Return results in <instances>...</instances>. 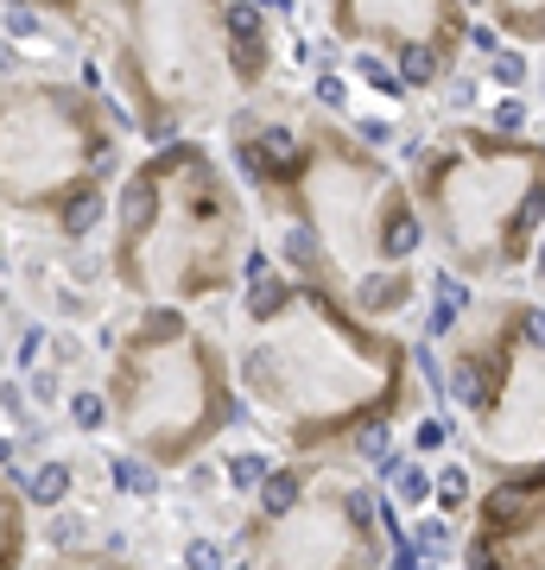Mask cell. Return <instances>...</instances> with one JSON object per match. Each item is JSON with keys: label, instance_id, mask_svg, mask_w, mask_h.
<instances>
[{"label": "cell", "instance_id": "6da1fadb", "mask_svg": "<svg viewBox=\"0 0 545 570\" xmlns=\"http://www.w3.org/2000/svg\"><path fill=\"white\" fill-rule=\"evenodd\" d=\"M235 158L273 209H286V260L337 285L368 317H393L418 292V248L432 241L413 178L337 121L254 128L235 121Z\"/></svg>", "mask_w": 545, "mask_h": 570}, {"label": "cell", "instance_id": "7a4b0ae2", "mask_svg": "<svg viewBox=\"0 0 545 570\" xmlns=\"http://www.w3.org/2000/svg\"><path fill=\"white\" fill-rule=\"evenodd\" d=\"M241 381L292 450L381 443V431L418 406L413 342L305 273L254 279Z\"/></svg>", "mask_w": 545, "mask_h": 570}, {"label": "cell", "instance_id": "3957f363", "mask_svg": "<svg viewBox=\"0 0 545 570\" xmlns=\"http://www.w3.org/2000/svg\"><path fill=\"white\" fill-rule=\"evenodd\" d=\"M425 234L450 273L489 285L533 260L545 234V140L520 128H450L413 158Z\"/></svg>", "mask_w": 545, "mask_h": 570}, {"label": "cell", "instance_id": "277c9868", "mask_svg": "<svg viewBox=\"0 0 545 570\" xmlns=\"http://www.w3.org/2000/svg\"><path fill=\"white\" fill-rule=\"evenodd\" d=\"M241 197L204 146H159L121 190V279L146 298H216L241 260Z\"/></svg>", "mask_w": 545, "mask_h": 570}, {"label": "cell", "instance_id": "5b68a950", "mask_svg": "<svg viewBox=\"0 0 545 570\" xmlns=\"http://www.w3.org/2000/svg\"><path fill=\"white\" fill-rule=\"evenodd\" d=\"M450 399L469 457L494 475L545 463V305L489 298L450 337Z\"/></svg>", "mask_w": 545, "mask_h": 570}, {"label": "cell", "instance_id": "8992f818", "mask_svg": "<svg viewBox=\"0 0 545 570\" xmlns=\"http://www.w3.org/2000/svg\"><path fill=\"white\" fill-rule=\"evenodd\" d=\"M115 418L159 469L190 463L209 438L235 425V381L222 349L184 311H146L121 349Z\"/></svg>", "mask_w": 545, "mask_h": 570}, {"label": "cell", "instance_id": "52a82bcc", "mask_svg": "<svg viewBox=\"0 0 545 570\" xmlns=\"http://www.w3.org/2000/svg\"><path fill=\"white\" fill-rule=\"evenodd\" d=\"M235 545L254 564H381L388 526L362 482L260 475V501Z\"/></svg>", "mask_w": 545, "mask_h": 570}, {"label": "cell", "instance_id": "ba28073f", "mask_svg": "<svg viewBox=\"0 0 545 570\" xmlns=\"http://www.w3.org/2000/svg\"><path fill=\"white\" fill-rule=\"evenodd\" d=\"M330 32L381 52L400 83L432 89L469 45V0H330Z\"/></svg>", "mask_w": 545, "mask_h": 570}, {"label": "cell", "instance_id": "9c48e42d", "mask_svg": "<svg viewBox=\"0 0 545 570\" xmlns=\"http://www.w3.org/2000/svg\"><path fill=\"white\" fill-rule=\"evenodd\" d=\"M469 564L545 570V463L520 475H494V489L476 501L464 533Z\"/></svg>", "mask_w": 545, "mask_h": 570}, {"label": "cell", "instance_id": "30bf717a", "mask_svg": "<svg viewBox=\"0 0 545 570\" xmlns=\"http://www.w3.org/2000/svg\"><path fill=\"white\" fill-rule=\"evenodd\" d=\"M469 7H482V20L520 52L545 45V0H469Z\"/></svg>", "mask_w": 545, "mask_h": 570}, {"label": "cell", "instance_id": "8fae6325", "mask_svg": "<svg viewBox=\"0 0 545 570\" xmlns=\"http://www.w3.org/2000/svg\"><path fill=\"white\" fill-rule=\"evenodd\" d=\"M96 216H102V197H96V190H77L70 209H64V234H89L96 229Z\"/></svg>", "mask_w": 545, "mask_h": 570}, {"label": "cell", "instance_id": "7c38bea8", "mask_svg": "<svg viewBox=\"0 0 545 570\" xmlns=\"http://www.w3.org/2000/svg\"><path fill=\"white\" fill-rule=\"evenodd\" d=\"M64 489H70V469H64V463H45L39 475H32V501H45V507L64 501Z\"/></svg>", "mask_w": 545, "mask_h": 570}, {"label": "cell", "instance_id": "4fadbf2b", "mask_svg": "<svg viewBox=\"0 0 545 570\" xmlns=\"http://www.w3.org/2000/svg\"><path fill=\"white\" fill-rule=\"evenodd\" d=\"M70 418H77L83 431H102V425H108V399H102V393H77V399H70Z\"/></svg>", "mask_w": 545, "mask_h": 570}, {"label": "cell", "instance_id": "5bb4252c", "mask_svg": "<svg viewBox=\"0 0 545 570\" xmlns=\"http://www.w3.org/2000/svg\"><path fill=\"white\" fill-rule=\"evenodd\" d=\"M260 475H266V457H235V482L241 489H260Z\"/></svg>", "mask_w": 545, "mask_h": 570}, {"label": "cell", "instance_id": "9a60e30c", "mask_svg": "<svg viewBox=\"0 0 545 570\" xmlns=\"http://www.w3.org/2000/svg\"><path fill=\"white\" fill-rule=\"evenodd\" d=\"M7 32H20V39H32V32H39V20H32V7H13V13H7Z\"/></svg>", "mask_w": 545, "mask_h": 570}, {"label": "cell", "instance_id": "2e32d148", "mask_svg": "<svg viewBox=\"0 0 545 570\" xmlns=\"http://www.w3.org/2000/svg\"><path fill=\"white\" fill-rule=\"evenodd\" d=\"M184 558H190V564H222V551H216V545H209V539H197V545H190V551H184Z\"/></svg>", "mask_w": 545, "mask_h": 570}, {"label": "cell", "instance_id": "e0dca14e", "mask_svg": "<svg viewBox=\"0 0 545 570\" xmlns=\"http://www.w3.org/2000/svg\"><path fill=\"white\" fill-rule=\"evenodd\" d=\"M77 533H83L77 519H52V545H77Z\"/></svg>", "mask_w": 545, "mask_h": 570}, {"label": "cell", "instance_id": "ac0fdd59", "mask_svg": "<svg viewBox=\"0 0 545 570\" xmlns=\"http://www.w3.org/2000/svg\"><path fill=\"white\" fill-rule=\"evenodd\" d=\"M20 406H26V393H20V387H0V413L20 418Z\"/></svg>", "mask_w": 545, "mask_h": 570}, {"label": "cell", "instance_id": "d6986e66", "mask_svg": "<svg viewBox=\"0 0 545 570\" xmlns=\"http://www.w3.org/2000/svg\"><path fill=\"white\" fill-rule=\"evenodd\" d=\"M52 362H77V337H52Z\"/></svg>", "mask_w": 545, "mask_h": 570}]
</instances>
